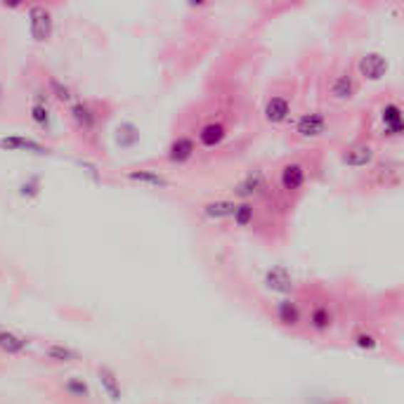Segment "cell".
I'll use <instances>...</instances> for the list:
<instances>
[{"instance_id": "obj_1", "label": "cell", "mask_w": 404, "mask_h": 404, "mask_svg": "<svg viewBox=\"0 0 404 404\" xmlns=\"http://www.w3.org/2000/svg\"><path fill=\"white\" fill-rule=\"evenodd\" d=\"M333 130H336V114L326 107L303 109L301 114H296L294 121L289 123L291 140L303 142V145H314V142L331 138Z\"/></svg>"}, {"instance_id": "obj_2", "label": "cell", "mask_w": 404, "mask_h": 404, "mask_svg": "<svg viewBox=\"0 0 404 404\" xmlns=\"http://www.w3.org/2000/svg\"><path fill=\"white\" fill-rule=\"evenodd\" d=\"M296 116V88L294 86H276L265 95L260 118L269 128H286Z\"/></svg>"}, {"instance_id": "obj_3", "label": "cell", "mask_w": 404, "mask_h": 404, "mask_svg": "<svg viewBox=\"0 0 404 404\" xmlns=\"http://www.w3.org/2000/svg\"><path fill=\"white\" fill-rule=\"evenodd\" d=\"M312 170L303 159L298 156H289L284 159L279 166H276V187L274 190L279 192V197L284 199H296L305 192V187L310 182Z\"/></svg>"}, {"instance_id": "obj_4", "label": "cell", "mask_w": 404, "mask_h": 404, "mask_svg": "<svg viewBox=\"0 0 404 404\" xmlns=\"http://www.w3.org/2000/svg\"><path fill=\"white\" fill-rule=\"evenodd\" d=\"M272 190H274V187H272V180H269V175H267V170L251 168L237 180L234 187H232V199L260 204V201L269 199Z\"/></svg>"}, {"instance_id": "obj_5", "label": "cell", "mask_w": 404, "mask_h": 404, "mask_svg": "<svg viewBox=\"0 0 404 404\" xmlns=\"http://www.w3.org/2000/svg\"><path fill=\"white\" fill-rule=\"evenodd\" d=\"M338 161L343 168H350V170H371L373 163L378 161L376 142L369 138H359V140L348 142L346 147H341Z\"/></svg>"}, {"instance_id": "obj_6", "label": "cell", "mask_w": 404, "mask_h": 404, "mask_svg": "<svg viewBox=\"0 0 404 404\" xmlns=\"http://www.w3.org/2000/svg\"><path fill=\"white\" fill-rule=\"evenodd\" d=\"M66 118H69L71 128L76 130L78 135L83 138H93L100 130V123H102V109L100 104L93 102V100H78L66 107Z\"/></svg>"}, {"instance_id": "obj_7", "label": "cell", "mask_w": 404, "mask_h": 404, "mask_svg": "<svg viewBox=\"0 0 404 404\" xmlns=\"http://www.w3.org/2000/svg\"><path fill=\"white\" fill-rule=\"evenodd\" d=\"M324 95H326V102H331V104L355 102L357 95H359V81L353 73V69H348V66L336 69L331 76L326 78Z\"/></svg>"}, {"instance_id": "obj_8", "label": "cell", "mask_w": 404, "mask_h": 404, "mask_svg": "<svg viewBox=\"0 0 404 404\" xmlns=\"http://www.w3.org/2000/svg\"><path fill=\"white\" fill-rule=\"evenodd\" d=\"M353 73L364 83H378L390 73V59L378 50H366L355 59Z\"/></svg>"}, {"instance_id": "obj_9", "label": "cell", "mask_w": 404, "mask_h": 404, "mask_svg": "<svg viewBox=\"0 0 404 404\" xmlns=\"http://www.w3.org/2000/svg\"><path fill=\"white\" fill-rule=\"evenodd\" d=\"M378 118V138L385 142H398L404 135V123H402V107L398 100H385L378 104L376 109Z\"/></svg>"}, {"instance_id": "obj_10", "label": "cell", "mask_w": 404, "mask_h": 404, "mask_svg": "<svg viewBox=\"0 0 404 404\" xmlns=\"http://www.w3.org/2000/svg\"><path fill=\"white\" fill-rule=\"evenodd\" d=\"M263 289L269 291V294L279 296V298H286V296H296L298 291V281L294 272L284 265H272L265 269L263 274Z\"/></svg>"}, {"instance_id": "obj_11", "label": "cell", "mask_w": 404, "mask_h": 404, "mask_svg": "<svg viewBox=\"0 0 404 404\" xmlns=\"http://www.w3.org/2000/svg\"><path fill=\"white\" fill-rule=\"evenodd\" d=\"M199 152L201 149L197 145V140H194V135H175V138L168 142L166 154L163 156H166V161L170 163V166L185 168L197 159Z\"/></svg>"}, {"instance_id": "obj_12", "label": "cell", "mask_w": 404, "mask_h": 404, "mask_svg": "<svg viewBox=\"0 0 404 404\" xmlns=\"http://www.w3.org/2000/svg\"><path fill=\"white\" fill-rule=\"evenodd\" d=\"M229 138V128L227 123L220 121V118H208L197 128V135H194V140H197L199 149H206V152H213V149H220L224 142Z\"/></svg>"}, {"instance_id": "obj_13", "label": "cell", "mask_w": 404, "mask_h": 404, "mask_svg": "<svg viewBox=\"0 0 404 404\" xmlns=\"http://www.w3.org/2000/svg\"><path fill=\"white\" fill-rule=\"evenodd\" d=\"M29 33L36 43H48L55 33V17L52 10L45 5L29 7Z\"/></svg>"}, {"instance_id": "obj_14", "label": "cell", "mask_w": 404, "mask_h": 404, "mask_svg": "<svg viewBox=\"0 0 404 404\" xmlns=\"http://www.w3.org/2000/svg\"><path fill=\"white\" fill-rule=\"evenodd\" d=\"M29 118H31V123L43 133H52V128H55L57 114H55L52 100L45 90H41V93L31 100V104H29Z\"/></svg>"}, {"instance_id": "obj_15", "label": "cell", "mask_w": 404, "mask_h": 404, "mask_svg": "<svg viewBox=\"0 0 404 404\" xmlns=\"http://www.w3.org/2000/svg\"><path fill=\"white\" fill-rule=\"evenodd\" d=\"M123 180L130 185L147 187V190H170L173 187V180L156 168H128L123 170Z\"/></svg>"}, {"instance_id": "obj_16", "label": "cell", "mask_w": 404, "mask_h": 404, "mask_svg": "<svg viewBox=\"0 0 404 404\" xmlns=\"http://www.w3.org/2000/svg\"><path fill=\"white\" fill-rule=\"evenodd\" d=\"M274 319L276 324L286 326V328H298L305 321V310L301 301L296 296H286L274 301Z\"/></svg>"}, {"instance_id": "obj_17", "label": "cell", "mask_w": 404, "mask_h": 404, "mask_svg": "<svg viewBox=\"0 0 404 404\" xmlns=\"http://www.w3.org/2000/svg\"><path fill=\"white\" fill-rule=\"evenodd\" d=\"M0 149L3 152H24V154H36V156H48L52 154V147L38 142L33 138H26V135H7V138H0Z\"/></svg>"}, {"instance_id": "obj_18", "label": "cell", "mask_w": 404, "mask_h": 404, "mask_svg": "<svg viewBox=\"0 0 404 404\" xmlns=\"http://www.w3.org/2000/svg\"><path fill=\"white\" fill-rule=\"evenodd\" d=\"M237 204L239 201L234 199H208L199 206V215L206 222H224L234 215Z\"/></svg>"}, {"instance_id": "obj_19", "label": "cell", "mask_w": 404, "mask_h": 404, "mask_svg": "<svg viewBox=\"0 0 404 404\" xmlns=\"http://www.w3.org/2000/svg\"><path fill=\"white\" fill-rule=\"evenodd\" d=\"M43 90L48 93V97L52 100V104H59V107H71L73 102L78 100L76 90H73L66 81L57 78V76H48L45 78Z\"/></svg>"}, {"instance_id": "obj_20", "label": "cell", "mask_w": 404, "mask_h": 404, "mask_svg": "<svg viewBox=\"0 0 404 404\" xmlns=\"http://www.w3.org/2000/svg\"><path fill=\"white\" fill-rule=\"evenodd\" d=\"M333 310L326 303H314L312 308L305 312V324H308L314 333H326L333 328Z\"/></svg>"}, {"instance_id": "obj_21", "label": "cell", "mask_w": 404, "mask_h": 404, "mask_svg": "<svg viewBox=\"0 0 404 404\" xmlns=\"http://www.w3.org/2000/svg\"><path fill=\"white\" fill-rule=\"evenodd\" d=\"M260 215V206L253 204V201H239L234 215L229 218V222L234 224L237 229H253L258 222Z\"/></svg>"}, {"instance_id": "obj_22", "label": "cell", "mask_w": 404, "mask_h": 404, "mask_svg": "<svg viewBox=\"0 0 404 404\" xmlns=\"http://www.w3.org/2000/svg\"><path fill=\"white\" fill-rule=\"evenodd\" d=\"M100 385L104 395L111 400V402H118L121 400V383H118L116 373L109 369V366H100Z\"/></svg>"}, {"instance_id": "obj_23", "label": "cell", "mask_w": 404, "mask_h": 404, "mask_svg": "<svg viewBox=\"0 0 404 404\" xmlns=\"http://www.w3.org/2000/svg\"><path fill=\"white\" fill-rule=\"evenodd\" d=\"M26 348V341L19 333L10 331V328L0 326V350H5L7 355H17Z\"/></svg>"}, {"instance_id": "obj_24", "label": "cell", "mask_w": 404, "mask_h": 404, "mask_svg": "<svg viewBox=\"0 0 404 404\" xmlns=\"http://www.w3.org/2000/svg\"><path fill=\"white\" fill-rule=\"evenodd\" d=\"M48 357L52 359V362H76L78 359V353L71 348H64V346H50L48 348Z\"/></svg>"}, {"instance_id": "obj_25", "label": "cell", "mask_w": 404, "mask_h": 404, "mask_svg": "<svg viewBox=\"0 0 404 404\" xmlns=\"http://www.w3.org/2000/svg\"><path fill=\"white\" fill-rule=\"evenodd\" d=\"M353 343L357 348H362V350H376L378 348V336L366 331V328H362V331H357L353 336Z\"/></svg>"}, {"instance_id": "obj_26", "label": "cell", "mask_w": 404, "mask_h": 404, "mask_svg": "<svg viewBox=\"0 0 404 404\" xmlns=\"http://www.w3.org/2000/svg\"><path fill=\"white\" fill-rule=\"evenodd\" d=\"M66 393L71 395V398H90V388L83 378H69L66 380Z\"/></svg>"}, {"instance_id": "obj_27", "label": "cell", "mask_w": 404, "mask_h": 404, "mask_svg": "<svg viewBox=\"0 0 404 404\" xmlns=\"http://www.w3.org/2000/svg\"><path fill=\"white\" fill-rule=\"evenodd\" d=\"M5 100H7V93H5L3 81H0V107H3V104H5Z\"/></svg>"}]
</instances>
